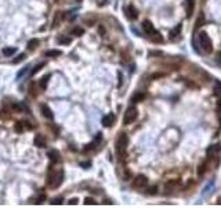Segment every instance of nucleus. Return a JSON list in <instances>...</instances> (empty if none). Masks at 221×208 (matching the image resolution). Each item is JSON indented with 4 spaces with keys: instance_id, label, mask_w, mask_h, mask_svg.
<instances>
[{
    "instance_id": "nucleus-1",
    "label": "nucleus",
    "mask_w": 221,
    "mask_h": 208,
    "mask_svg": "<svg viewBox=\"0 0 221 208\" xmlns=\"http://www.w3.org/2000/svg\"><path fill=\"white\" fill-rule=\"evenodd\" d=\"M62 180H64L62 169H54L52 166H50L48 172H47V186L51 189H57L62 185Z\"/></svg>"
},
{
    "instance_id": "nucleus-2",
    "label": "nucleus",
    "mask_w": 221,
    "mask_h": 208,
    "mask_svg": "<svg viewBox=\"0 0 221 208\" xmlns=\"http://www.w3.org/2000/svg\"><path fill=\"white\" fill-rule=\"evenodd\" d=\"M127 144H129V137H127L126 133H120L118 136V140H116V154H118L119 160L123 161V158L126 157V149Z\"/></svg>"
},
{
    "instance_id": "nucleus-3",
    "label": "nucleus",
    "mask_w": 221,
    "mask_h": 208,
    "mask_svg": "<svg viewBox=\"0 0 221 208\" xmlns=\"http://www.w3.org/2000/svg\"><path fill=\"white\" fill-rule=\"evenodd\" d=\"M198 38H199V43H200V47L204 50V53H206V54H210V53H213V42H211V39H210V36L207 35L206 32H200Z\"/></svg>"
},
{
    "instance_id": "nucleus-4",
    "label": "nucleus",
    "mask_w": 221,
    "mask_h": 208,
    "mask_svg": "<svg viewBox=\"0 0 221 208\" xmlns=\"http://www.w3.org/2000/svg\"><path fill=\"white\" fill-rule=\"evenodd\" d=\"M137 116H138V110L135 107H129L126 110V114H124V116H123V125H130V124H133V122L137 119Z\"/></svg>"
},
{
    "instance_id": "nucleus-5",
    "label": "nucleus",
    "mask_w": 221,
    "mask_h": 208,
    "mask_svg": "<svg viewBox=\"0 0 221 208\" xmlns=\"http://www.w3.org/2000/svg\"><path fill=\"white\" fill-rule=\"evenodd\" d=\"M148 185V177L145 175H137L133 180V187L134 189H142Z\"/></svg>"
},
{
    "instance_id": "nucleus-6",
    "label": "nucleus",
    "mask_w": 221,
    "mask_h": 208,
    "mask_svg": "<svg viewBox=\"0 0 221 208\" xmlns=\"http://www.w3.org/2000/svg\"><path fill=\"white\" fill-rule=\"evenodd\" d=\"M142 29H144V32H145L146 35H149V36H152V35H155V33H157V31L155 29V27L152 25V22L148 21V19H145V21L142 22Z\"/></svg>"
},
{
    "instance_id": "nucleus-7",
    "label": "nucleus",
    "mask_w": 221,
    "mask_h": 208,
    "mask_svg": "<svg viewBox=\"0 0 221 208\" xmlns=\"http://www.w3.org/2000/svg\"><path fill=\"white\" fill-rule=\"evenodd\" d=\"M33 143H35V146L39 147V149H44L47 144V139H46V136H43V135H36L35 139H33Z\"/></svg>"
},
{
    "instance_id": "nucleus-8",
    "label": "nucleus",
    "mask_w": 221,
    "mask_h": 208,
    "mask_svg": "<svg viewBox=\"0 0 221 208\" xmlns=\"http://www.w3.org/2000/svg\"><path fill=\"white\" fill-rule=\"evenodd\" d=\"M126 14L130 19H137L138 18V10L135 8V6H133V4H129L126 7Z\"/></svg>"
},
{
    "instance_id": "nucleus-9",
    "label": "nucleus",
    "mask_w": 221,
    "mask_h": 208,
    "mask_svg": "<svg viewBox=\"0 0 221 208\" xmlns=\"http://www.w3.org/2000/svg\"><path fill=\"white\" fill-rule=\"evenodd\" d=\"M40 111H41V114H43L44 118H47V119H54V114H52L51 108H50L47 104H41V105H40Z\"/></svg>"
},
{
    "instance_id": "nucleus-10",
    "label": "nucleus",
    "mask_w": 221,
    "mask_h": 208,
    "mask_svg": "<svg viewBox=\"0 0 221 208\" xmlns=\"http://www.w3.org/2000/svg\"><path fill=\"white\" fill-rule=\"evenodd\" d=\"M101 140H102V135H101V133H98V135H97V137L94 139V140L91 141V143H88L87 146L84 147V151H90V150L95 149V147L98 146L99 143H101Z\"/></svg>"
},
{
    "instance_id": "nucleus-11",
    "label": "nucleus",
    "mask_w": 221,
    "mask_h": 208,
    "mask_svg": "<svg viewBox=\"0 0 221 208\" xmlns=\"http://www.w3.org/2000/svg\"><path fill=\"white\" fill-rule=\"evenodd\" d=\"M113 122H115V114H112V112L107 114V115L102 118V125H104V126H107V128L112 126Z\"/></svg>"
},
{
    "instance_id": "nucleus-12",
    "label": "nucleus",
    "mask_w": 221,
    "mask_h": 208,
    "mask_svg": "<svg viewBox=\"0 0 221 208\" xmlns=\"http://www.w3.org/2000/svg\"><path fill=\"white\" fill-rule=\"evenodd\" d=\"M193 11H195V0H187V3H185V13H187V17H192Z\"/></svg>"
},
{
    "instance_id": "nucleus-13",
    "label": "nucleus",
    "mask_w": 221,
    "mask_h": 208,
    "mask_svg": "<svg viewBox=\"0 0 221 208\" xmlns=\"http://www.w3.org/2000/svg\"><path fill=\"white\" fill-rule=\"evenodd\" d=\"M145 93L144 92H135L134 94L131 96V103L133 104H137V103H141V101H144L145 100Z\"/></svg>"
},
{
    "instance_id": "nucleus-14",
    "label": "nucleus",
    "mask_w": 221,
    "mask_h": 208,
    "mask_svg": "<svg viewBox=\"0 0 221 208\" xmlns=\"http://www.w3.org/2000/svg\"><path fill=\"white\" fill-rule=\"evenodd\" d=\"M47 155H48V158L51 160L52 164L60 162V161H61V154L58 153V150H50V151L47 153Z\"/></svg>"
},
{
    "instance_id": "nucleus-15",
    "label": "nucleus",
    "mask_w": 221,
    "mask_h": 208,
    "mask_svg": "<svg viewBox=\"0 0 221 208\" xmlns=\"http://www.w3.org/2000/svg\"><path fill=\"white\" fill-rule=\"evenodd\" d=\"M207 169H209V158H207V160H204L203 162L198 166V175H199V176H203V175L207 172Z\"/></svg>"
},
{
    "instance_id": "nucleus-16",
    "label": "nucleus",
    "mask_w": 221,
    "mask_h": 208,
    "mask_svg": "<svg viewBox=\"0 0 221 208\" xmlns=\"http://www.w3.org/2000/svg\"><path fill=\"white\" fill-rule=\"evenodd\" d=\"M181 29H182V25L181 24H178L176 28H173V31L170 32V39H171V40L177 39L180 35H181Z\"/></svg>"
},
{
    "instance_id": "nucleus-17",
    "label": "nucleus",
    "mask_w": 221,
    "mask_h": 208,
    "mask_svg": "<svg viewBox=\"0 0 221 208\" xmlns=\"http://www.w3.org/2000/svg\"><path fill=\"white\" fill-rule=\"evenodd\" d=\"M218 147H220V146H218V144H213V146H210L209 149H207V151H206V155H207V158H209V160H210V158H213V157H214V154H215V153H217Z\"/></svg>"
},
{
    "instance_id": "nucleus-18",
    "label": "nucleus",
    "mask_w": 221,
    "mask_h": 208,
    "mask_svg": "<svg viewBox=\"0 0 221 208\" xmlns=\"http://www.w3.org/2000/svg\"><path fill=\"white\" fill-rule=\"evenodd\" d=\"M177 186H178V180H167V182L165 183V190L170 191V190H173L174 187H177Z\"/></svg>"
},
{
    "instance_id": "nucleus-19",
    "label": "nucleus",
    "mask_w": 221,
    "mask_h": 208,
    "mask_svg": "<svg viewBox=\"0 0 221 208\" xmlns=\"http://www.w3.org/2000/svg\"><path fill=\"white\" fill-rule=\"evenodd\" d=\"M61 54H62L61 50H47V51H44L46 57H58V55H61Z\"/></svg>"
},
{
    "instance_id": "nucleus-20",
    "label": "nucleus",
    "mask_w": 221,
    "mask_h": 208,
    "mask_svg": "<svg viewBox=\"0 0 221 208\" xmlns=\"http://www.w3.org/2000/svg\"><path fill=\"white\" fill-rule=\"evenodd\" d=\"M15 51H17V47H4L2 53H3V55H6V57H10V55H13Z\"/></svg>"
},
{
    "instance_id": "nucleus-21",
    "label": "nucleus",
    "mask_w": 221,
    "mask_h": 208,
    "mask_svg": "<svg viewBox=\"0 0 221 208\" xmlns=\"http://www.w3.org/2000/svg\"><path fill=\"white\" fill-rule=\"evenodd\" d=\"M37 46H39V40H37V39H30V40L28 42V49H29L30 51H33V50H35Z\"/></svg>"
},
{
    "instance_id": "nucleus-22",
    "label": "nucleus",
    "mask_w": 221,
    "mask_h": 208,
    "mask_svg": "<svg viewBox=\"0 0 221 208\" xmlns=\"http://www.w3.org/2000/svg\"><path fill=\"white\" fill-rule=\"evenodd\" d=\"M48 79H50V75H44V76L40 79V83H39V85H40V89H41V90H44V89L47 88Z\"/></svg>"
},
{
    "instance_id": "nucleus-23",
    "label": "nucleus",
    "mask_w": 221,
    "mask_h": 208,
    "mask_svg": "<svg viewBox=\"0 0 221 208\" xmlns=\"http://www.w3.org/2000/svg\"><path fill=\"white\" fill-rule=\"evenodd\" d=\"M151 42H153V43H156V44H160V43H163V38L159 33H155V35L151 36Z\"/></svg>"
},
{
    "instance_id": "nucleus-24",
    "label": "nucleus",
    "mask_w": 221,
    "mask_h": 208,
    "mask_svg": "<svg viewBox=\"0 0 221 208\" xmlns=\"http://www.w3.org/2000/svg\"><path fill=\"white\" fill-rule=\"evenodd\" d=\"M71 33L73 36H82L83 33H84V29H83V28H80V27H75L71 31Z\"/></svg>"
},
{
    "instance_id": "nucleus-25",
    "label": "nucleus",
    "mask_w": 221,
    "mask_h": 208,
    "mask_svg": "<svg viewBox=\"0 0 221 208\" xmlns=\"http://www.w3.org/2000/svg\"><path fill=\"white\" fill-rule=\"evenodd\" d=\"M57 42L60 44H69L72 40H71V38H68V36H60V38L57 39Z\"/></svg>"
},
{
    "instance_id": "nucleus-26",
    "label": "nucleus",
    "mask_w": 221,
    "mask_h": 208,
    "mask_svg": "<svg viewBox=\"0 0 221 208\" xmlns=\"http://www.w3.org/2000/svg\"><path fill=\"white\" fill-rule=\"evenodd\" d=\"M203 22H204V17H203V14H200V15L198 17V19H196V22H195V29H199V28L203 25Z\"/></svg>"
},
{
    "instance_id": "nucleus-27",
    "label": "nucleus",
    "mask_w": 221,
    "mask_h": 208,
    "mask_svg": "<svg viewBox=\"0 0 221 208\" xmlns=\"http://www.w3.org/2000/svg\"><path fill=\"white\" fill-rule=\"evenodd\" d=\"M145 193L148 194V196H155V194L157 193V186H151V187H148L145 190Z\"/></svg>"
},
{
    "instance_id": "nucleus-28",
    "label": "nucleus",
    "mask_w": 221,
    "mask_h": 208,
    "mask_svg": "<svg viewBox=\"0 0 221 208\" xmlns=\"http://www.w3.org/2000/svg\"><path fill=\"white\" fill-rule=\"evenodd\" d=\"M61 18H62V13H57V14H55L54 22H52V28L57 27V22H60V21H61Z\"/></svg>"
},
{
    "instance_id": "nucleus-29",
    "label": "nucleus",
    "mask_w": 221,
    "mask_h": 208,
    "mask_svg": "<svg viewBox=\"0 0 221 208\" xmlns=\"http://www.w3.org/2000/svg\"><path fill=\"white\" fill-rule=\"evenodd\" d=\"M43 67H44V63H40V64H37V65H36V67H33V69H32V72H30V74H32V75H35L36 72H39L41 68H43Z\"/></svg>"
},
{
    "instance_id": "nucleus-30",
    "label": "nucleus",
    "mask_w": 221,
    "mask_h": 208,
    "mask_svg": "<svg viewBox=\"0 0 221 208\" xmlns=\"http://www.w3.org/2000/svg\"><path fill=\"white\" fill-rule=\"evenodd\" d=\"M24 125L21 124V122H17L15 124V126H14V129H15V132H18V133H21V132H24Z\"/></svg>"
},
{
    "instance_id": "nucleus-31",
    "label": "nucleus",
    "mask_w": 221,
    "mask_h": 208,
    "mask_svg": "<svg viewBox=\"0 0 221 208\" xmlns=\"http://www.w3.org/2000/svg\"><path fill=\"white\" fill-rule=\"evenodd\" d=\"M62 201H64L62 197H55V198L51 200V204L52 205H60V204H62Z\"/></svg>"
},
{
    "instance_id": "nucleus-32",
    "label": "nucleus",
    "mask_w": 221,
    "mask_h": 208,
    "mask_svg": "<svg viewBox=\"0 0 221 208\" xmlns=\"http://www.w3.org/2000/svg\"><path fill=\"white\" fill-rule=\"evenodd\" d=\"M165 76V74L163 72H153V74L151 75V79H160V78Z\"/></svg>"
},
{
    "instance_id": "nucleus-33",
    "label": "nucleus",
    "mask_w": 221,
    "mask_h": 208,
    "mask_svg": "<svg viewBox=\"0 0 221 208\" xmlns=\"http://www.w3.org/2000/svg\"><path fill=\"white\" fill-rule=\"evenodd\" d=\"M44 201H46V196H44V194H40L39 197H36L35 204H41V202H44Z\"/></svg>"
},
{
    "instance_id": "nucleus-34",
    "label": "nucleus",
    "mask_w": 221,
    "mask_h": 208,
    "mask_svg": "<svg viewBox=\"0 0 221 208\" xmlns=\"http://www.w3.org/2000/svg\"><path fill=\"white\" fill-rule=\"evenodd\" d=\"M35 86H36L35 82H32V83H30V86H29V92H30V96H32V97H36V94H37L35 92Z\"/></svg>"
},
{
    "instance_id": "nucleus-35",
    "label": "nucleus",
    "mask_w": 221,
    "mask_h": 208,
    "mask_svg": "<svg viewBox=\"0 0 221 208\" xmlns=\"http://www.w3.org/2000/svg\"><path fill=\"white\" fill-rule=\"evenodd\" d=\"M214 90H215V93L220 94V96H221V80H217V82H215Z\"/></svg>"
},
{
    "instance_id": "nucleus-36",
    "label": "nucleus",
    "mask_w": 221,
    "mask_h": 208,
    "mask_svg": "<svg viewBox=\"0 0 221 208\" xmlns=\"http://www.w3.org/2000/svg\"><path fill=\"white\" fill-rule=\"evenodd\" d=\"M84 204L86 205H94V204H97V202H95V200H94V198L87 197V198H84Z\"/></svg>"
},
{
    "instance_id": "nucleus-37",
    "label": "nucleus",
    "mask_w": 221,
    "mask_h": 208,
    "mask_svg": "<svg viewBox=\"0 0 221 208\" xmlns=\"http://www.w3.org/2000/svg\"><path fill=\"white\" fill-rule=\"evenodd\" d=\"M149 57H162V51H149Z\"/></svg>"
},
{
    "instance_id": "nucleus-38",
    "label": "nucleus",
    "mask_w": 221,
    "mask_h": 208,
    "mask_svg": "<svg viewBox=\"0 0 221 208\" xmlns=\"http://www.w3.org/2000/svg\"><path fill=\"white\" fill-rule=\"evenodd\" d=\"M25 57H26V55H25V53H22V54H19V55H18V57H17V58H15V60H13V63H14V64H17V63H19V61H22V60H24V58H25Z\"/></svg>"
},
{
    "instance_id": "nucleus-39",
    "label": "nucleus",
    "mask_w": 221,
    "mask_h": 208,
    "mask_svg": "<svg viewBox=\"0 0 221 208\" xmlns=\"http://www.w3.org/2000/svg\"><path fill=\"white\" fill-rule=\"evenodd\" d=\"M11 108H13L14 111H22V107L18 104V103H13V104H11Z\"/></svg>"
},
{
    "instance_id": "nucleus-40",
    "label": "nucleus",
    "mask_w": 221,
    "mask_h": 208,
    "mask_svg": "<svg viewBox=\"0 0 221 208\" xmlns=\"http://www.w3.org/2000/svg\"><path fill=\"white\" fill-rule=\"evenodd\" d=\"M185 83H187V86H189V88H196V83L191 82V80H185Z\"/></svg>"
},
{
    "instance_id": "nucleus-41",
    "label": "nucleus",
    "mask_w": 221,
    "mask_h": 208,
    "mask_svg": "<svg viewBox=\"0 0 221 208\" xmlns=\"http://www.w3.org/2000/svg\"><path fill=\"white\" fill-rule=\"evenodd\" d=\"M68 204H71V205H76L77 204V198H71L68 201Z\"/></svg>"
},
{
    "instance_id": "nucleus-42",
    "label": "nucleus",
    "mask_w": 221,
    "mask_h": 208,
    "mask_svg": "<svg viewBox=\"0 0 221 208\" xmlns=\"http://www.w3.org/2000/svg\"><path fill=\"white\" fill-rule=\"evenodd\" d=\"M98 32H99V35H104V33H105V28L102 27V25H99V27H98Z\"/></svg>"
},
{
    "instance_id": "nucleus-43",
    "label": "nucleus",
    "mask_w": 221,
    "mask_h": 208,
    "mask_svg": "<svg viewBox=\"0 0 221 208\" xmlns=\"http://www.w3.org/2000/svg\"><path fill=\"white\" fill-rule=\"evenodd\" d=\"M217 111L218 112H221V99L217 100Z\"/></svg>"
},
{
    "instance_id": "nucleus-44",
    "label": "nucleus",
    "mask_w": 221,
    "mask_h": 208,
    "mask_svg": "<svg viewBox=\"0 0 221 208\" xmlns=\"http://www.w3.org/2000/svg\"><path fill=\"white\" fill-rule=\"evenodd\" d=\"M215 58H217V61L221 64V50H220V51H217V54H215Z\"/></svg>"
},
{
    "instance_id": "nucleus-45",
    "label": "nucleus",
    "mask_w": 221,
    "mask_h": 208,
    "mask_svg": "<svg viewBox=\"0 0 221 208\" xmlns=\"http://www.w3.org/2000/svg\"><path fill=\"white\" fill-rule=\"evenodd\" d=\"M130 176H131V172H130V171L124 172V179H130Z\"/></svg>"
},
{
    "instance_id": "nucleus-46",
    "label": "nucleus",
    "mask_w": 221,
    "mask_h": 208,
    "mask_svg": "<svg viewBox=\"0 0 221 208\" xmlns=\"http://www.w3.org/2000/svg\"><path fill=\"white\" fill-rule=\"evenodd\" d=\"M218 121H220V126H221V112H220V115H218Z\"/></svg>"
},
{
    "instance_id": "nucleus-47",
    "label": "nucleus",
    "mask_w": 221,
    "mask_h": 208,
    "mask_svg": "<svg viewBox=\"0 0 221 208\" xmlns=\"http://www.w3.org/2000/svg\"><path fill=\"white\" fill-rule=\"evenodd\" d=\"M217 204H221V197H220V198L217 200Z\"/></svg>"
},
{
    "instance_id": "nucleus-48",
    "label": "nucleus",
    "mask_w": 221,
    "mask_h": 208,
    "mask_svg": "<svg viewBox=\"0 0 221 208\" xmlns=\"http://www.w3.org/2000/svg\"><path fill=\"white\" fill-rule=\"evenodd\" d=\"M76 2H77V3H80V2H82V0H76Z\"/></svg>"
}]
</instances>
